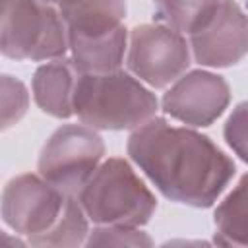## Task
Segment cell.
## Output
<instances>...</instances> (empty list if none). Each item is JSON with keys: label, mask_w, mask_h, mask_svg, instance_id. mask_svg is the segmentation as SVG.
<instances>
[{"label": "cell", "mask_w": 248, "mask_h": 248, "mask_svg": "<svg viewBox=\"0 0 248 248\" xmlns=\"http://www.w3.org/2000/svg\"><path fill=\"white\" fill-rule=\"evenodd\" d=\"M157 110L155 93L122 68L78 78L74 114L93 130H134Z\"/></svg>", "instance_id": "2"}, {"label": "cell", "mask_w": 248, "mask_h": 248, "mask_svg": "<svg viewBox=\"0 0 248 248\" xmlns=\"http://www.w3.org/2000/svg\"><path fill=\"white\" fill-rule=\"evenodd\" d=\"M78 78L79 72L68 54L43 62L35 70L31 81L37 107L54 118H70L74 114V93Z\"/></svg>", "instance_id": "10"}, {"label": "cell", "mask_w": 248, "mask_h": 248, "mask_svg": "<svg viewBox=\"0 0 248 248\" xmlns=\"http://www.w3.org/2000/svg\"><path fill=\"white\" fill-rule=\"evenodd\" d=\"M43 2H48V4H52V6H58V4H62L64 0H43Z\"/></svg>", "instance_id": "19"}, {"label": "cell", "mask_w": 248, "mask_h": 248, "mask_svg": "<svg viewBox=\"0 0 248 248\" xmlns=\"http://www.w3.org/2000/svg\"><path fill=\"white\" fill-rule=\"evenodd\" d=\"M124 58L128 72L153 89L169 87L192 62L186 35L163 23L136 25L128 33Z\"/></svg>", "instance_id": "6"}, {"label": "cell", "mask_w": 248, "mask_h": 248, "mask_svg": "<svg viewBox=\"0 0 248 248\" xmlns=\"http://www.w3.org/2000/svg\"><path fill=\"white\" fill-rule=\"evenodd\" d=\"M231 103V87L219 74L207 70L184 72L163 95L161 108L170 118L203 128L213 124Z\"/></svg>", "instance_id": "9"}, {"label": "cell", "mask_w": 248, "mask_h": 248, "mask_svg": "<svg viewBox=\"0 0 248 248\" xmlns=\"http://www.w3.org/2000/svg\"><path fill=\"white\" fill-rule=\"evenodd\" d=\"M68 39H97L124 25L126 0H64L56 6Z\"/></svg>", "instance_id": "11"}, {"label": "cell", "mask_w": 248, "mask_h": 248, "mask_svg": "<svg viewBox=\"0 0 248 248\" xmlns=\"http://www.w3.org/2000/svg\"><path fill=\"white\" fill-rule=\"evenodd\" d=\"M128 155L170 202L211 207L236 174L234 161L207 136L153 116L134 128Z\"/></svg>", "instance_id": "1"}, {"label": "cell", "mask_w": 248, "mask_h": 248, "mask_svg": "<svg viewBox=\"0 0 248 248\" xmlns=\"http://www.w3.org/2000/svg\"><path fill=\"white\" fill-rule=\"evenodd\" d=\"M246 174L215 207V242L223 246H246L248 242V207H246Z\"/></svg>", "instance_id": "13"}, {"label": "cell", "mask_w": 248, "mask_h": 248, "mask_svg": "<svg viewBox=\"0 0 248 248\" xmlns=\"http://www.w3.org/2000/svg\"><path fill=\"white\" fill-rule=\"evenodd\" d=\"M219 0H153L155 19L182 35L194 31Z\"/></svg>", "instance_id": "15"}, {"label": "cell", "mask_w": 248, "mask_h": 248, "mask_svg": "<svg viewBox=\"0 0 248 248\" xmlns=\"http://www.w3.org/2000/svg\"><path fill=\"white\" fill-rule=\"evenodd\" d=\"M190 56L203 68H229L246 56L248 25L234 0H219L211 14L186 35Z\"/></svg>", "instance_id": "8"}, {"label": "cell", "mask_w": 248, "mask_h": 248, "mask_svg": "<svg viewBox=\"0 0 248 248\" xmlns=\"http://www.w3.org/2000/svg\"><path fill=\"white\" fill-rule=\"evenodd\" d=\"M89 234V219L79 205L76 196H68L66 203L62 207L60 217L56 223L41 236L31 240V246H62V248H74L85 244V238Z\"/></svg>", "instance_id": "14"}, {"label": "cell", "mask_w": 248, "mask_h": 248, "mask_svg": "<svg viewBox=\"0 0 248 248\" xmlns=\"http://www.w3.org/2000/svg\"><path fill=\"white\" fill-rule=\"evenodd\" d=\"M246 103H238L234 107V110L231 112V116L227 118L225 124V140L229 143V147L242 159H248V151H246Z\"/></svg>", "instance_id": "18"}, {"label": "cell", "mask_w": 248, "mask_h": 248, "mask_svg": "<svg viewBox=\"0 0 248 248\" xmlns=\"http://www.w3.org/2000/svg\"><path fill=\"white\" fill-rule=\"evenodd\" d=\"M68 194L48 184L39 174H19L8 180L0 196V215L4 223L27 244L45 234L60 217Z\"/></svg>", "instance_id": "7"}, {"label": "cell", "mask_w": 248, "mask_h": 248, "mask_svg": "<svg viewBox=\"0 0 248 248\" xmlns=\"http://www.w3.org/2000/svg\"><path fill=\"white\" fill-rule=\"evenodd\" d=\"M153 240L140 227L95 225L85 238V246H151Z\"/></svg>", "instance_id": "17"}, {"label": "cell", "mask_w": 248, "mask_h": 248, "mask_svg": "<svg viewBox=\"0 0 248 248\" xmlns=\"http://www.w3.org/2000/svg\"><path fill=\"white\" fill-rule=\"evenodd\" d=\"M0 54L31 62L66 56L68 35L58 8L43 0H0Z\"/></svg>", "instance_id": "4"}, {"label": "cell", "mask_w": 248, "mask_h": 248, "mask_svg": "<svg viewBox=\"0 0 248 248\" xmlns=\"http://www.w3.org/2000/svg\"><path fill=\"white\" fill-rule=\"evenodd\" d=\"M128 29L122 25L110 35L97 39H68V58L79 74H101L124 64Z\"/></svg>", "instance_id": "12"}, {"label": "cell", "mask_w": 248, "mask_h": 248, "mask_svg": "<svg viewBox=\"0 0 248 248\" xmlns=\"http://www.w3.org/2000/svg\"><path fill=\"white\" fill-rule=\"evenodd\" d=\"M76 198L93 225L143 227L157 209L155 194L122 157L103 159Z\"/></svg>", "instance_id": "3"}, {"label": "cell", "mask_w": 248, "mask_h": 248, "mask_svg": "<svg viewBox=\"0 0 248 248\" xmlns=\"http://www.w3.org/2000/svg\"><path fill=\"white\" fill-rule=\"evenodd\" d=\"M27 108L29 91L25 83L12 74H0V132L17 124Z\"/></svg>", "instance_id": "16"}, {"label": "cell", "mask_w": 248, "mask_h": 248, "mask_svg": "<svg viewBox=\"0 0 248 248\" xmlns=\"http://www.w3.org/2000/svg\"><path fill=\"white\" fill-rule=\"evenodd\" d=\"M105 157L101 134L85 124H64L45 141L37 174L68 196H78Z\"/></svg>", "instance_id": "5"}]
</instances>
